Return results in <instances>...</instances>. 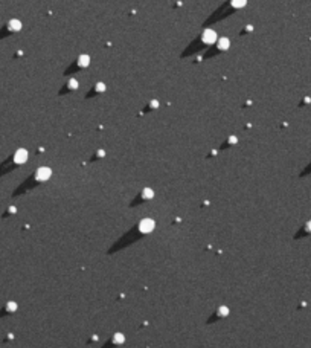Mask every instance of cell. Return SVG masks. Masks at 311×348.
<instances>
[{
    "instance_id": "6da1fadb",
    "label": "cell",
    "mask_w": 311,
    "mask_h": 348,
    "mask_svg": "<svg viewBox=\"0 0 311 348\" xmlns=\"http://www.w3.org/2000/svg\"><path fill=\"white\" fill-rule=\"evenodd\" d=\"M204 26L179 5L128 14L101 51L67 77V87L95 93L102 128L151 108Z\"/></svg>"
}]
</instances>
